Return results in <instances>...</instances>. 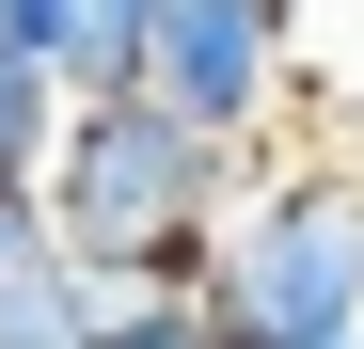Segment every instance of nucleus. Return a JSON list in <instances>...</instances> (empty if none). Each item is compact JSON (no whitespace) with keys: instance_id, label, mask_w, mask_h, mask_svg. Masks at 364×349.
I'll return each instance as SVG.
<instances>
[{"instance_id":"1","label":"nucleus","mask_w":364,"mask_h":349,"mask_svg":"<svg viewBox=\"0 0 364 349\" xmlns=\"http://www.w3.org/2000/svg\"><path fill=\"white\" fill-rule=\"evenodd\" d=\"M269 143H222L206 111H174L159 80H111L64 111V143H48V222H64V254H95L111 286H206L222 254V207L254 191Z\"/></svg>"},{"instance_id":"2","label":"nucleus","mask_w":364,"mask_h":349,"mask_svg":"<svg viewBox=\"0 0 364 349\" xmlns=\"http://www.w3.org/2000/svg\"><path fill=\"white\" fill-rule=\"evenodd\" d=\"M222 349H348L364 333V174L348 159H254L206 254Z\"/></svg>"},{"instance_id":"3","label":"nucleus","mask_w":364,"mask_h":349,"mask_svg":"<svg viewBox=\"0 0 364 349\" xmlns=\"http://www.w3.org/2000/svg\"><path fill=\"white\" fill-rule=\"evenodd\" d=\"M285 48H301V0H174L143 80L174 111H206L222 143H269V95H285Z\"/></svg>"},{"instance_id":"4","label":"nucleus","mask_w":364,"mask_h":349,"mask_svg":"<svg viewBox=\"0 0 364 349\" xmlns=\"http://www.w3.org/2000/svg\"><path fill=\"white\" fill-rule=\"evenodd\" d=\"M95 333H111V270H95V254L48 239V254L0 270V349H95Z\"/></svg>"},{"instance_id":"5","label":"nucleus","mask_w":364,"mask_h":349,"mask_svg":"<svg viewBox=\"0 0 364 349\" xmlns=\"http://www.w3.org/2000/svg\"><path fill=\"white\" fill-rule=\"evenodd\" d=\"M64 111H80V80H64V64L0 48V191H48V143H64Z\"/></svg>"},{"instance_id":"6","label":"nucleus","mask_w":364,"mask_h":349,"mask_svg":"<svg viewBox=\"0 0 364 349\" xmlns=\"http://www.w3.org/2000/svg\"><path fill=\"white\" fill-rule=\"evenodd\" d=\"M159 16H174V0H80V32H64V80H80V95H111V80H143V48H159Z\"/></svg>"},{"instance_id":"7","label":"nucleus","mask_w":364,"mask_h":349,"mask_svg":"<svg viewBox=\"0 0 364 349\" xmlns=\"http://www.w3.org/2000/svg\"><path fill=\"white\" fill-rule=\"evenodd\" d=\"M64 32H80V0H0V48H32V64H64Z\"/></svg>"},{"instance_id":"8","label":"nucleus","mask_w":364,"mask_h":349,"mask_svg":"<svg viewBox=\"0 0 364 349\" xmlns=\"http://www.w3.org/2000/svg\"><path fill=\"white\" fill-rule=\"evenodd\" d=\"M348 349H364V333H348Z\"/></svg>"}]
</instances>
